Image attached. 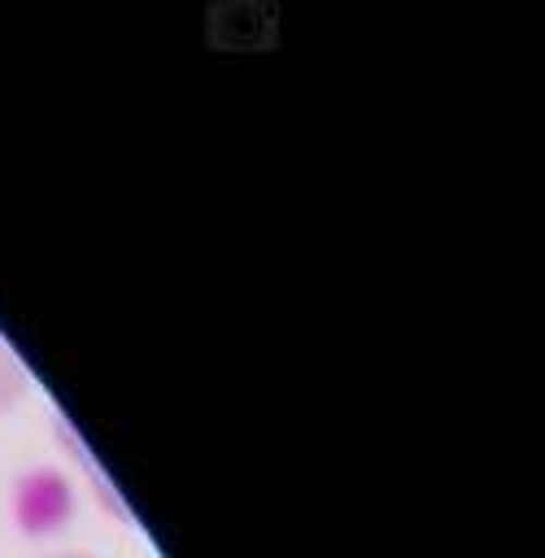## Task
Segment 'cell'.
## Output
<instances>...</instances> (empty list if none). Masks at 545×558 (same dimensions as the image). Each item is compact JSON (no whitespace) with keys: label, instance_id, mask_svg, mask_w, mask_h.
<instances>
[{"label":"cell","instance_id":"1","mask_svg":"<svg viewBox=\"0 0 545 558\" xmlns=\"http://www.w3.org/2000/svg\"><path fill=\"white\" fill-rule=\"evenodd\" d=\"M22 388H26V371H22V362L13 357V349L0 340V410H9V405L22 397Z\"/></svg>","mask_w":545,"mask_h":558}]
</instances>
